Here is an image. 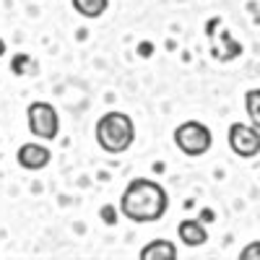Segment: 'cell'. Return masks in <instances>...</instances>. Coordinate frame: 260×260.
<instances>
[{
  "label": "cell",
  "instance_id": "cell-15",
  "mask_svg": "<svg viewBox=\"0 0 260 260\" xmlns=\"http://www.w3.org/2000/svg\"><path fill=\"white\" fill-rule=\"evenodd\" d=\"M151 50H154L151 45H141V55H143V57H146V55H151Z\"/></svg>",
  "mask_w": 260,
  "mask_h": 260
},
{
  "label": "cell",
  "instance_id": "cell-9",
  "mask_svg": "<svg viewBox=\"0 0 260 260\" xmlns=\"http://www.w3.org/2000/svg\"><path fill=\"white\" fill-rule=\"evenodd\" d=\"M71 6L83 18H102L104 11L110 8V0H71Z\"/></svg>",
  "mask_w": 260,
  "mask_h": 260
},
{
  "label": "cell",
  "instance_id": "cell-16",
  "mask_svg": "<svg viewBox=\"0 0 260 260\" xmlns=\"http://www.w3.org/2000/svg\"><path fill=\"white\" fill-rule=\"evenodd\" d=\"M6 55V42H3V37H0V57Z\"/></svg>",
  "mask_w": 260,
  "mask_h": 260
},
{
  "label": "cell",
  "instance_id": "cell-8",
  "mask_svg": "<svg viewBox=\"0 0 260 260\" xmlns=\"http://www.w3.org/2000/svg\"><path fill=\"white\" fill-rule=\"evenodd\" d=\"M177 257V245L169 240H151L141 250V260H175Z\"/></svg>",
  "mask_w": 260,
  "mask_h": 260
},
{
  "label": "cell",
  "instance_id": "cell-6",
  "mask_svg": "<svg viewBox=\"0 0 260 260\" xmlns=\"http://www.w3.org/2000/svg\"><path fill=\"white\" fill-rule=\"evenodd\" d=\"M16 161H18L21 169H26V172H39V169H45L52 161V151L45 143H39V141H29L24 146H18Z\"/></svg>",
  "mask_w": 260,
  "mask_h": 260
},
{
  "label": "cell",
  "instance_id": "cell-14",
  "mask_svg": "<svg viewBox=\"0 0 260 260\" xmlns=\"http://www.w3.org/2000/svg\"><path fill=\"white\" fill-rule=\"evenodd\" d=\"M201 221H203V224H208V221H213V211H208V208H206V211L201 213Z\"/></svg>",
  "mask_w": 260,
  "mask_h": 260
},
{
  "label": "cell",
  "instance_id": "cell-5",
  "mask_svg": "<svg viewBox=\"0 0 260 260\" xmlns=\"http://www.w3.org/2000/svg\"><path fill=\"white\" fill-rule=\"evenodd\" d=\"M229 148L240 159H255L260 154V130L255 125L234 122L229 127Z\"/></svg>",
  "mask_w": 260,
  "mask_h": 260
},
{
  "label": "cell",
  "instance_id": "cell-10",
  "mask_svg": "<svg viewBox=\"0 0 260 260\" xmlns=\"http://www.w3.org/2000/svg\"><path fill=\"white\" fill-rule=\"evenodd\" d=\"M11 73L13 76H34L37 73V60L26 52H18L11 60Z\"/></svg>",
  "mask_w": 260,
  "mask_h": 260
},
{
  "label": "cell",
  "instance_id": "cell-2",
  "mask_svg": "<svg viewBox=\"0 0 260 260\" xmlns=\"http://www.w3.org/2000/svg\"><path fill=\"white\" fill-rule=\"evenodd\" d=\"M94 136H96V143H99V148L104 151V154L120 156V154H125V151H130V146L136 143V122H133L130 115H125L120 110L104 112L96 120Z\"/></svg>",
  "mask_w": 260,
  "mask_h": 260
},
{
  "label": "cell",
  "instance_id": "cell-7",
  "mask_svg": "<svg viewBox=\"0 0 260 260\" xmlns=\"http://www.w3.org/2000/svg\"><path fill=\"white\" fill-rule=\"evenodd\" d=\"M177 237L182 240V245H187V247H201L208 240V232H206L201 219H185L177 226Z\"/></svg>",
  "mask_w": 260,
  "mask_h": 260
},
{
  "label": "cell",
  "instance_id": "cell-4",
  "mask_svg": "<svg viewBox=\"0 0 260 260\" xmlns=\"http://www.w3.org/2000/svg\"><path fill=\"white\" fill-rule=\"evenodd\" d=\"M26 122L37 141H55L60 136V115L50 102H31L26 107Z\"/></svg>",
  "mask_w": 260,
  "mask_h": 260
},
{
  "label": "cell",
  "instance_id": "cell-11",
  "mask_svg": "<svg viewBox=\"0 0 260 260\" xmlns=\"http://www.w3.org/2000/svg\"><path fill=\"white\" fill-rule=\"evenodd\" d=\"M245 110L250 115V122L260 130V89H250L245 94Z\"/></svg>",
  "mask_w": 260,
  "mask_h": 260
},
{
  "label": "cell",
  "instance_id": "cell-3",
  "mask_svg": "<svg viewBox=\"0 0 260 260\" xmlns=\"http://www.w3.org/2000/svg\"><path fill=\"white\" fill-rule=\"evenodd\" d=\"M172 138H175V146L182 151L185 156H203L213 146L211 127L198 122V120H187V122L177 125L175 133H172Z\"/></svg>",
  "mask_w": 260,
  "mask_h": 260
},
{
  "label": "cell",
  "instance_id": "cell-12",
  "mask_svg": "<svg viewBox=\"0 0 260 260\" xmlns=\"http://www.w3.org/2000/svg\"><path fill=\"white\" fill-rule=\"evenodd\" d=\"M240 257L242 260H260V242H250L247 247H242Z\"/></svg>",
  "mask_w": 260,
  "mask_h": 260
},
{
  "label": "cell",
  "instance_id": "cell-1",
  "mask_svg": "<svg viewBox=\"0 0 260 260\" xmlns=\"http://www.w3.org/2000/svg\"><path fill=\"white\" fill-rule=\"evenodd\" d=\"M167 208H169L167 190L156 180L148 177L130 180L120 195V213L133 224H154L164 219Z\"/></svg>",
  "mask_w": 260,
  "mask_h": 260
},
{
  "label": "cell",
  "instance_id": "cell-13",
  "mask_svg": "<svg viewBox=\"0 0 260 260\" xmlns=\"http://www.w3.org/2000/svg\"><path fill=\"white\" fill-rule=\"evenodd\" d=\"M102 219H104L107 224H115V221H117V219H115V208H112V206H104V208H102Z\"/></svg>",
  "mask_w": 260,
  "mask_h": 260
}]
</instances>
